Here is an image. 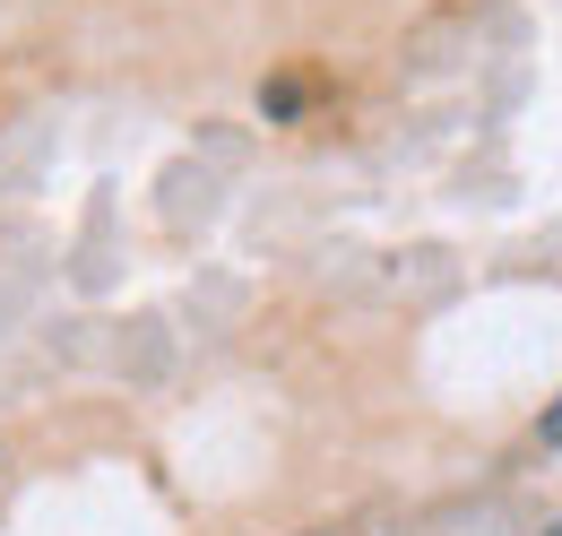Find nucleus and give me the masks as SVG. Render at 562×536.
I'll list each match as a JSON object with an SVG mask.
<instances>
[{
	"mask_svg": "<svg viewBox=\"0 0 562 536\" xmlns=\"http://www.w3.org/2000/svg\"><path fill=\"white\" fill-rule=\"evenodd\" d=\"M546 442H554V450H562V399L546 406Z\"/></svg>",
	"mask_w": 562,
	"mask_h": 536,
	"instance_id": "1",
	"label": "nucleus"
}]
</instances>
